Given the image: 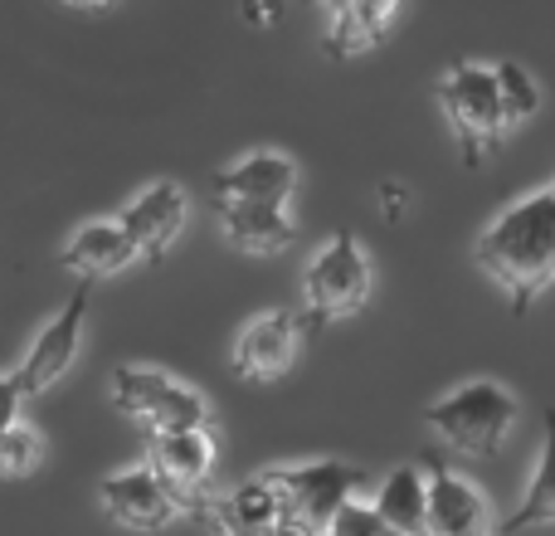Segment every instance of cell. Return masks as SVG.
I'll use <instances>...</instances> for the list:
<instances>
[{"label":"cell","instance_id":"6da1fadb","mask_svg":"<svg viewBox=\"0 0 555 536\" xmlns=\"http://www.w3.org/2000/svg\"><path fill=\"white\" fill-rule=\"evenodd\" d=\"M478 264L507 288L517 312H531V303L555 283V186L507 205L482 230Z\"/></svg>","mask_w":555,"mask_h":536},{"label":"cell","instance_id":"7a4b0ae2","mask_svg":"<svg viewBox=\"0 0 555 536\" xmlns=\"http://www.w3.org/2000/svg\"><path fill=\"white\" fill-rule=\"evenodd\" d=\"M424 424L468 459H498L502 444L517 430V395L498 381H468L443 400H434L424 410Z\"/></svg>","mask_w":555,"mask_h":536},{"label":"cell","instance_id":"3957f363","mask_svg":"<svg viewBox=\"0 0 555 536\" xmlns=\"http://www.w3.org/2000/svg\"><path fill=\"white\" fill-rule=\"evenodd\" d=\"M439 107L449 117V132L463 152V166H482L507 137V117H502L498 78L482 64H453L439 84Z\"/></svg>","mask_w":555,"mask_h":536},{"label":"cell","instance_id":"277c9868","mask_svg":"<svg viewBox=\"0 0 555 536\" xmlns=\"http://www.w3.org/2000/svg\"><path fill=\"white\" fill-rule=\"evenodd\" d=\"M365 297H371V259H365V250L356 244V234L336 230L332 244L307 264V278H302V327H307V336L322 332L332 317L361 312Z\"/></svg>","mask_w":555,"mask_h":536},{"label":"cell","instance_id":"5b68a950","mask_svg":"<svg viewBox=\"0 0 555 536\" xmlns=\"http://www.w3.org/2000/svg\"><path fill=\"white\" fill-rule=\"evenodd\" d=\"M113 405L137 420L146 434H176V430H205V400L185 381L152 366H117L113 371Z\"/></svg>","mask_w":555,"mask_h":536},{"label":"cell","instance_id":"8992f818","mask_svg":"<svg viewBox=\"0 0 555 536\" xmlns=\"http://www.w3.org/2000/svg\"><path fill=\"white\" fill-rule=\"evenodd\" d=\"M269 478L283 493V508L287 518L307 522L317 536L332 527V518L341 508H351L356 493L365 488V469H351L341 459H326V463H287V469H269Z\"/></svg>","mask_w":555,"mask_h":536},{"label":"cell","instance_id":"52a82bcc","mask_svg":"<svg viewBox=\"0 0 555 536\" xmlns=\"http://www.w3.org/2000/svg\"><path fill=\"white\" fill-rule=\"evenodd\" d=\"M88 297H93V283H78L74 293H68L64 312H59L54 322H44V332L29 342L25 361H20V371H15V385H20V395H25V400H39V395L54 391V385L64 381L68 371H74Z\"/></svg>","mask_w":555,"mask_h":536},{"label":"cell","instance_id":"ba28073f","mask_svg":"<svg viewBox=\"0 0 555 536\" xmlns=\"http://www.w3.org/2000/svg\"><path fill=\"white\" fill-rule=\"evenodd\" d=\"M146 469L185 502L191 518H205L210 508V478H215V439L210 430H176L152 434L146 444Z\"/></svg>","mask_w":555,"mask_h":536},{"label":"cell","instance_id":"9c48e42d","mask_svg":"<svg viewBox=\"0 0 555 536\" xmlns=\"http://www.w3.org/2000/svg\"><path fill=\"white\" fill-rule=\"evenodd\" d=\"M302 312H259L234 342V375L254 385L287 375L297 352H302Z\"/></svg>","mask_w":555,"mask_h":536},{"label":"cell","instance_id":"30bf717a","mask_svg":"<svg viewBox=\"0 0 555 536\" xmlns=\"http://www.w3.org/2000/svg\"><path fill=\"white\" fill-rule=\"evenodd\" d=\"M98 498H103L107 518L122 522L127 532H162V527H171V522L185 512V502L176 498V493L166 488L152 469L113 473V478H103Z\"/></svg>","mask_w":555,"mask_h":536},{"label":"cell","instance_id":"8fae6325","mask_svg":"<svg viewBox=\"0 0 555 536\" xmlns=\"http://www.w3.org/2000/svg\"><path fill=\"white\" fill-rule=\"evenodd\" d=\"M117 225L127 230V240L137 244L142 259H162L185 225V191L176 181H152L122 215H117Z\"/></svg>","mask_w":555,"mask_h":536},{"label":"cell","instance_id":"7c38bea8","mask_svg":"<svg viewBox=\"0 0 555 536\" xmlns=\"http://www.w3.org/2000/svg\"><path fill=\"white\" fill-rule=\"evenodd\" d=\"M293 191H297V162L283 152H249L230 171L215 176V195L240 205H278V210H287Z\"/></svg>","mask_w":555,"mask_h":536},{"label":"cell","instance_id":"4fadbf2b","mask_svg":"<svg viewBox=\"0 0 555 536\" xmlns=\"http://www.w3.org/2000/svg\"><path fill=\"white\" fill-rule=\"evenodd\" d=\"M424 478H429V536H492L488 498L468 478L443 463H434Z\"/></svg>","mask_w":555,"mask_h":536},{"label":"cell","instance_id":"5bb4252c","mask_svg":"<svg viewBox=\"0 0 555 536\" xmlns=\"http://www.w3.org/2000/svg\"><path fill=\"white\" fill-rule=\"evenodd\" d=\"M278 518H287V508H283L278 483L269 478V469L254 473L244 488L224 493V498H215L210 508H205V522L220 536H263Z\"/></svg>","mask_w":555,"mask_h":536},{"label":"cell","instance_id":"9a60e30c","mask_svg":"<svg viewBox=\"0 0 555 536\" xmlns=\"http://www.w3.org/2000/svg\"><path fill=\"white\" fill-rule=\"evenodd\" d=\"M224 225V240L240 254H254V259H273V254H287L297 240V225L287 210L278 205H240V201H215Z\"/></svg>","mask_w":555,"mask_h":536},{"label":"cell","instance_id":"2e32d148","mask_svg":"<svg viewBox=\"0 0 555 536\" xmlns=\"http://www.w3.org/2000/svg\"><path fill=\"white\" fill-rule=\"evenodd\" d=\"M59 259H64L68 273L83 278V283H98V278H113V273H122V268H132L142 254H137V244L127 240V230L117 220H93L64 244Z\"/></svg>","mask_w":555,"mask_h":536},{"label":"cell","instance_id":"e0dca14e","mask_svg":"<svg viewBox=\"0 0 555 536\" xmlns=\"http://www.w3.org/2000/svg\"><path fill=\"white\" fill-rule=\"evenodd\" d=\"M395 15H400L395 5H371V0L332 5L326 10V29H322L326 59H356V54H365V49H375L385 39V29L395 25Z\"/></svg>","mask_w":555,"mask_h":536},{"label":"cell","instance_id":"ac0fdd59","mask_svg":"<svg viewBox=\"0 0 555 536\" xmlns=\"http://www.w3.org/2000/svg\"><path fill=\"white\" fill-rule=\"evenodd\" d=\"M371 508L390 536H429V478L420 469H395Z\"/></svg>","mask_w":555,"mask_h":536},{"label":"cell","instance_id":"d6986e66","mask_svg":"<svg viewBox=\"0 0 555 536\" xmlns=\"http://www.w3.org/2000/svg\"><path fill=\"white\" fill-rule=\"evenodd\" d=\"M537 527H555V410H546V444H541V463L531 473L527 493H521L517 512H507L502 522V536H521Z\"/></svg>","mask_w":555,"mask_h":536},{"label":"cell","instance_id":"ffe728a7","mask_svg":"<svg viewBox=\"0 0 555 536\" xmlns=\"http://www.w3.org/2000/svg\"><path fill=\"white\" fill-rule=\"evenodd\" d=\"M492 78H498V98H502V117H507V127H517V123H527V117H537L541 88H537V78H531L527 68L512 64V59H502V64L492 68Z\"/></svg>","mask_w":555,"mask_h":536},{"label":"cell","instance_id":"44dd1931","mask_svg":"<svg viewBox=\"0 0 555 536\" xmlns=\"http://www.w3.org/2000/svg\"><path fill=\"white\" fill-rule=\"evenodd\" d=\"M44 459V439H39L29 424H15V430L0 434V478H29Z\"/></svg>","mask_w":555,"mask_h":536},{"label":"cell","instance_id":"7402d4cb","mask_svg":"<svg viewBox=\"0 0 555 536\" xmlns=\"http://www.w3.org/2000/svg\"><path fill=\"white\" fill-rule=\"evenodd\" d=\"M322 536H390V527H385V522L375 518L371 502H351V508L336 512L332 527H326Z\"/></svg>","mask_w":555,"mask_h":536},{"label":"cell","instance_id":"603a6c76","mask_svg":"<svg viewBox=\"0 0 555 536\" xmlns=\"http://www.w3.org/2000/svg\"><path fill=\"white\" fill-rule=\"evenodd\" d=\"M20 405H25V395H20L15 375H0V434L20 424Z\"/></svg>","mask_w":555,"mask_h":536},{"label":"cell","instance_id":"cb8c5ba5","mask_svg":"<svg viewBox=\"0 0 555 536\" xmlns=\"http://www.w3.org/2000/svg\"><path fill=\"white\" fill-rule=\"evenodd\" d=\"M380 195H385L380 205H385V215H390V220H400V215L410 210V191H404V186H390V181H385Z\"/></svg>","mask_w":555,"mask_h":536},{"label":"cell","instance_id":"d4e9b609","mask_svg":"<svg viewBox=\"0 0 555 536\" xmlns=\"http://www.w3.org/2000/svg\"><path fill=\"white\" fill-rule=\"evenodd\" d=\"M263 536H317V532L307 527V522H297V518H278V522H273V527L263 532Z\"/></svg>","mask_w":555,"mask_h":536}]
</instances>
